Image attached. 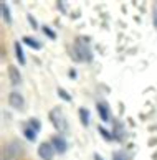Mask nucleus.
<instances>
[{"mask_svg": "<svg viewBox=\"0 0 157 160\" xmlns=\"http://www.w3.org/2000/svg\"><path fill=\"white\" fill-rule=\"evenodd\" d=\"M71 58L75 61H83V63H89L93 61V51L89 46V38L88 37H78L73 43V53Z\"/></svg>", "mask_w": 157, "mask_h": 160, "instance_id": "1", "label": "nucleus"}, {"mask_svg": "<svg viewBox=\"0 0 157 160\" xmlns=\"http://www.w3.org/2000/svg\"><path fill=\"white\" fill-rule=\"evenodd\" d=\"M48 117H50V122L51 126L55 127L60 134H65L68 132V121H66V116L65 112L61 111V108H53L50 112H48Z\"/></svg>", "mask_w": 157, "mask_h": 160, "instance_id": "2", "label": "nucleus"}, {"mask_svg": "<svg viewBox=\"0 0 157 160\" xmlns=\"http://www.w3.org/2000/svg\"><path fill=\"white\" fill-rule=\"evenodd\" d=\"M23 155V145H20L17 140L3 145L2 150V160H18Z\"/></svg>", "mask_w": 157, "mask_h": 160, "instance_id": "3", "label": "nucleus"}, {"mask_svg": "<svg viewBox=\"0 0 157 160\" xmlns=\"http://www.w3.org/2000/svg\"><path fill=\"white\" fill-rule=\"evenodd\" d=\"M55 153H56V150L51 145V142H41L38 145V155L41 160H53Z\"/></svg>", "mask_w": 157, "mask_h": 160, "instance_id": "4", "label": "nucleus"}, {"mask_svg": "<svg viewBox=\"0 0 157 160\" xmlns=\"http://www.w3.org/2000/svg\"><path fill=\"white\" fill-rule=\"evenodd\" d=\"M7 101H8V106H10V108H13V109H17V111H22L23 106H25V99H23V96H22L20 92H17V91L8 92Z\"/></svg>", "mask_w": 157, "mask_h": 160, "instance_id": "5", "label": "nucleus"}, {"mask_svg": "<svg viewBox=\"0 0 157 160\" xmlns=\"http://www.w3.org/2000/svg\"><path fill=\"white\" fill-rule=\"evenodd\" d=\"M7 74H8V81H10V84H13V86L22 84V73H20V69L17 68L15 64H8V68H7Z\"/></svg>", "mask_w": 157, "mask_h": 160, "instance_id": "6", "label": "nucleus"}, {"mask_svg": "<svg viewBox=\"0 0 157 160\" xmlns=\"http://www.w3.org/2000/svg\"><path fill=\"white\" fill-rule=\"evenodd\" d=\"M51 145L55 147V150L58 153H65L66 150H68V142H66V139L63 137L61 134L53 135V137H51Z\"/></svg>", "mask_w": 157, "mask_h": 160, "instance_id": "7", "label": "nucleus"}, {"mask_svg": "<svg viewBox=\"0 0 157 160\" xmlns=\"http://www.w3.org/2000/svg\"><path fill=\"white\" fill-rule=\"evenodd\" d=\"M96 109H98V114H99L102 122L109 121V108H107V104L104 102V101H99V102L96 104Z\"/></svg>", "mask_w": 157, "mask_h": 160, "instance_id": "8", "label": "nucleus"}, {"mask_svg": "<svg viewBox=\"0 0 157 160\" xmlns=\"http://www.w3.org/2000/svg\"><path fill=\"white\" fill-rule=\"evenodd\" d=\"M113 135H114V140H123V135H124V127L118 119L113 121Z\"/></svg>", "mask_w": 157, "mask_h": 160, "instance_id": "9", "label": "nucleus"}, {"mask_svg": "<svg viewBox=\"0 0 157 160\" xmlns=\"http://www.w3.org/2000/svg\"><path fill=\"white\" fill-rule=\"evenodd\" d=\"M23 43H25L27 46H30V48H32V50H41V48H43V45H41V41H38V40H35L33 37H23Z\"/></svg>", "mask_w": 157, "mask_h": 160, "instance_id": "10", "label": "nucleus"}, {"mask_svg": "<svg viewBox=\"0 0 157 160\" xmlns=\"http://www.w3.org/2000/svg\"><path fill=\"white\" fill-rule=\"evenodd\" d=\"M15 56H17V61H18L22 66L27 63V58H25V53H23V48H22L20 41H15Z\"/></svg>", "mask_w": 157, "mask_h": 160, "instance_id": "11", "label": "nucleus"}, {"mask_svg": "<svg viewBox=\"0 0 157 160\" xmlns=\"http://www.w3.org/2000/svg\"><path fill=\"white\" fill-rule=\"evenodd\" d=\"M80 112V121H81V126L83 127H88L89 126V111L86 108H80L78 109Z\"/></svg>", "mask_w": 157, "mask_h": 160, "instance_id": "12", "label": "nucleus"}, {"mask_svg": "<svg viewBox=\"0 0 157 160\" xmlns=\"http://www.w3.org/2000/svg\"><path fill=\"white\" fill-rule=\"evenodd\" d=\"M98 132L101 134V137L104 139L106 142H113V140H114V135H113V132H109V130H107L106 127L99 126V127H98Z\"/></svg>", "mask_w": 157, "mask_h": 160, "instance_id": "13", "label": "nucleus"}, {"mask_svg": "<svg viewBox=\"0 0 157 160\" xmlns=\"http://www.w3.org/2000/svg\"><path fill=\"white\" fill-rule=\"evenodd\" d=\"M2 17H3L5 23H8V25H12V13H10L8 5L5 3V2H2Z\"/></svg>", "mask_w": 157, "mask_h": 160, "instance_id": "14", "label": "nucleus"}, {"mask_svg": "<svg viewBox=\"0 0 157 160\" xmlns=\"http://www.w3.org/2000/svg\"><path fill=\"white\" fill-rule=\"evenodd\" d=\"M28 127L33 129L35 132L38 134L40 130H41V122H40V119H37V117H30V119H28Z\"/></svg>", "mask_w": 157, "mask_h": 160, "instance_id": "15", "label": "nucleus"}, {"mask_svg": "<svg viewBox=\"0 0 157 160\" xmlns=\"http://www.w3.org/2000/svg\"><path fill=\"white\" fill-rule=\"evenodd\" d=\"M23 135H25V139H27V140H30V142H35V140H37V137H38L37 132H35L33 129H30L28 126H27L25 129H23Z\"/></svg>", "mask_w": 157, "mask_h": 160, "instance_id": "16", "label": "nucleus"}, {"mask_svg": "<svg viewBox=\"0 0 157 160\" xmlns=\"http://www.w3.org/2000/svg\"><path fill=\"white\" fill-rule=\"evenodd\" d=\"M56 92H58V96L61 98L63 101H66V102H71V101H73V98L70 96V92L66 91V89H63V88H58Z\"/></svg>", "mask_w": 157, "mask_h": 160, "instance_id": "17", "label": "nucleus"}, {"mask_svg": "<svg viewBox=\"0 0 157 160\" xmlns=\"http://www.w3.org/2000/svg\"><path fill=\"white\" fill-rule=\"evenodd\" d=\"M41 30H43V33H45V37H46V38H50V40H56V33L53 32L48 25H43V27H41Z\"/></svg>", "mask_w": 157, "mask_h": 160, "instance_id": "18", "label": "nucleus"}, {"mask_svg": "<svg viewBox=\"0 0 157 160\" xmlns=\"http://www.w3.org/2000/svg\"><path fill=\"white\" fill-rule=\"evenodd\" d=\"M27 20H28V23H30V27H32L33 28V30H38V22L37 20H35V17L33 15H27Z\"/></svg>", "mask_w": 157, "mask_h": 160, "instance_id": "19", "label": "nucleus"}, {"mask_svg": "<svg viewBox=\"0 0 157 160\" xmlns=\"http://www.w3.org/2000/svg\"><path fill=\"white\" fill-rule=\"evenodd\" d=\"M152 23H154V27H155V30H157V8L152 10Z\"/></svg>", "mask_w": 157, "mask_h": 160, "instance_id": "20", "label": "nucleus"}, {"mask_svg": "<svg viewBox=\"0 0 157 160\" xmlns=\"http://www.w3.org/2000/svg\"><path fill=\"white\" fill-rule=\"evenodd\" d=\"M113 160H124V157L121 155L119 152H114V153H113Z\"/></svg>", "mask_w": 157, "mask_h": 160, "instance_id": "21", "label": "nucleus"}, {"mask_svg": "<svg viewBox=\"0 0 157 160\" xmlns=\"http://www.w3.org/2000/svg\"><path fill=\"white\" fill-rule=\"evenodd\" d=\"M56 7H58L60 12H66V8H65V2H56Z\"/></svg>", "mask_w": 157, "mask_h": 160, "instance_id": "22", "label": "nucleus"}, {"mask_svg": "<svg viewBox=\"0 0 157 160\" xmlns=\"http://www.w3.org/2000/svg\"><path fill=\"white\" fill-rule=\"evenodd\" d=\"M68 74H70V78H71V79H76V76H78L75 69H70V73H68Z\"/></svg>", "mask_w": 157, "mask_h": 160, "instance_id": "23", "label": "nucleus"}, {"mask_svg": "<svg viewBox=\"0 0 157 160\" xmlns=\"http://www.w3.org/2000/svg\"><path fill=\"white\" fill-rule=\"evenodd\" d=\"M93 158H94V160H104V158H102V157L99 155V153H94V155H93Z\"/></svg>", "mask_w": 157, "mask_h": 160, "instance_id": "24", "label": "nucleus"}]
</instances>
